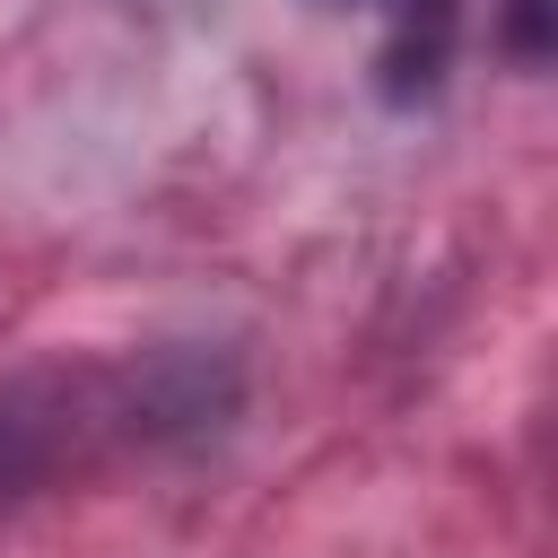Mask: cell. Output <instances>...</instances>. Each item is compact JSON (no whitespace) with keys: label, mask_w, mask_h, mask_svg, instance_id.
<instances>
[{"label":"cell","mask_w":558,"mask_h":558,"mask_svg":"<svg viewBox=\"0 0 558 558\" xmlns=\"http://www.w3.org/2000/svg\"><path fill=\"white\" fill-rule=\"evenodd\" d=\"M506 44H514V61H549V0H514L506 9Z\"/></svg>","instance_id":"6da1fadb"}]
</instances>
